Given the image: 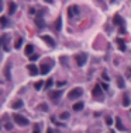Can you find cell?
Masks as SVG:
<instances>
[{"instance_id": "6da1fadb", "label": "cell", "mask_w": 131, "mask_h": 133, "mask_svg": "<svg viewBox=\"0 0 131 133\" xmlns=\"http://www.w3.org/2000/svg\"><path fill=\"white\" fill-rule=\"evenodd\" d=\"M54 60L52 59H48L47 62L44 60L42 63H41V67H40V71H41V74H48L49 73V70L52 69V66H54Z\"/></svg>"}, {"instance_id": "7a4b0ae2", "label": "cell", "mask_w": 131, "mask_h": 133, "mask_svg": "<svg viewBox=\"0 0 131 133\" xmlns=\"http://www.w3.org/2000/svg\"><path fill=\"white\" fill-rule=\"evenodd\" d=\"M75 60H76V64H78L79 67L85 66L86 60H88V53H85V52H80V53H78V55L75 56Z\"/></svg>"}, {"instance_id": "3957f363", "label": "cell", "mask_w": 131, "mask_h": 133, "mask_svg": "<svg viewBox=\"0 0 131 133\" xmlns=\"http://www.w3.org/2000/svg\"><path fill=\"white\" fill-rule=\"evenodd\" d=\"M82 94H83V90H82L80 87H76V88H73V90H71L69 93H68V98H69V100H76V98H79Z\"/></svg>"}, {"instance_id": "277c9868", "label": "cell", "mask_w": 131, "mask_h": 133, "mask_svg": "<svg viewBox=\"0 0 131 133\" xmlns=\"http://www.w3.org/2000/svg\"><path fill=\"white\" fill-rule=\"evenodd\" d=\"M13 119H14L16 123L20 125V126H27V125L30 123L28 119H27L26 116H23V115H18V114H14V115H13Z\"/></svg>"}, {"instance_id": "5b68a950", "label": "cell", "mask_w": 131, "mask_h": 133, "mask_svg": "<svg viewBox=\"0 0 131 133\" xmlns=\"http://www.w3.org/2000/svg\"><path fill=\"white\" fill-rule=\"evenodd\" d=\"M92 94H93V97H95L97 101H103V97H104V95H103V91H102V87L100 86H95Z\"/></svg>"}, {"instance_id": "8992f818", "label": "cell", "mask_w": 131, "mask_h": 133, "mask_svg": "<svg viewBox=\"0 0 131 133\" xmlns=\"http://www.w3.org/2000/svg\"><path fill=\"white\" fill-rule=\"evenodd\" d=\"M78 14H79L78 6H71V7H68V17H69V18H75Z\"/></svg>"}, {"instance_id": "52a82bcc", "label": "cell", "mask_w": 131, "mask_h": 133, "mask_svg": "<svg viewBox=\"0 0 131 133\" xmlns=\"http://www.w3.org/2000/svg\"><path fill=\"white\" fill-rule=\"evenodd\" d=\"M35 24L38 28H44L45 27V21L42 20V11H38V16L35 17Z\"/></svg>"}, {"instance_id": "ba28073f", "label": "cell", "mask_w": 131, "mask_h": 133, "mask_svg": "<svg viewBox=\"0 0 131 133\" xmlns=\"http://www.w3.org/2000/svg\"><path fill=\"white\" fill-rule=\"evenodd\" d=\"M61 95H62V91H61V90H58V91H51V93H49V98H51L54 102H57V101L61 98Z\"/></svg>"}, {"instance_id": "9c48e42d", "label": "cell", "mask_w": 131, "mask_h": 133, "mask_svg": "<svg viewBox=\"0 0 131 133\" xmlns=\"http://www.w3.org/2000/svg\"><path fill=\"white\" fill-rule=\"evenodd\" d=\"M27 69H28V71L31 73V76H38V74L41 73L35 64H28V66H27Z\"/></svg>"}, {"instance_id": "30bf717a", "label": "cell", "mask_w": 131, "mask_h": 133, "mask_svg": "<svg viewBox=\"0 0 131 133\" xmlns=\"http://www.w3.org/2000/svg\"><path fill=\"white\" fill-rule=\"evenodd\" d=\"M41 39L45 41L48 46H51V48H54V46H55V41H54L52 38H51L49 35H42V36H41Z\"/></svg>"}, {"instance_id": "8fae6325", "label": "cell", "mask_w": 131, "mask_h": 133, "mask_svg": "<svg viewBox=\"0 0 131 133\" xmlns=\"http://www.w3.org/2000/svg\"><path fill=\"white\" fill-rule=\"evenodd\" d=\"M7 39H9V35H7V34H3V35H2V45H3V49H4V52H9Z\"/></svg>"}, {"instance_id": "7c38bea8", "label": "cell", "mask_w": 131, "mask_h": 133, "mask_svg": "<svg viewBox=\"0 0 131 133\" xmlns=\"http://www.w3.org/2000/svg\"><path fill=\"white\" fill-rule=\"evenodd\" d=\"M10 69H11V62H7V63H6V67H4L6 80H10V78H11V76H10Z\"/></svg>"}, {"instance_id": "4fadbf2b", "label": "cell", "mask_w": 131, "mask_h": 133, "mask_svg": "<svg viewBox=\"0 0 131 133\" xmlns=\"http://www.w3.org/2000/svg\"><path fill=\"white\" fill-rule=\"evenodd\" d=\"M113 24H114V25H118V27H123V18L118 14H116L113 17Z\"/></svg>"}, {"instance_id": "5bb4252c", "label": "cell", "mask_w": 131, "mask_h": 133, "mask_svg": "<svg viewBox=\"0 0 131 133\" xmlns=\"http://www.w3.org/2000/svg\"><path fill=\"white\" fill-rule=\"evenodd\" d=\"M16 9H17V4H16L14 2H10L9 3V14H14Z\"/></svg>"}, {"instance_id": "9a60e30c", "label": "cell", "mask_w": 131, "mask_h": 133, "mask_svg": "<svg viewBox=\"0 0 131 133\" xmlns=\"http://www.w3.org/2000/svg\"><path fill=\"white\" fill-rule=\"evenodd\" d=\"M11 108L13 109H20V108H23V101L21 100H17L11 104Z\"/></svg>"}, {"instance_id": "2e32d148", "label": "cell", "mask_w": 131, "mask_h": 133, "mask_svg": "<svg viewBox=\"0 0 131 133\" xmlns=\"http://www.w3.org/2000/svg\"><path fill=\"white\" fill-rule=\"evenodd\" d=\"M33 52H34V46L28 43V45L26 46V49H24V53H26L27 56H31V55H33Z\"/></svg>"}, {"instance_id": "e0dca14e", "label": "cell", "mask_w": 131, "mask_h": 133, "mask_svg": "<svg viewBox=\"0 0 131 133\" xmlns=\"http://www.w3.org/2000/svg\"><path fill=\"white\" fill-rule=\"evenodd\" d=\"M117 86H118V88H124V87H126V81H124V78L121 76L117 77Z\"/></svg>"}, {"instance_id": "ac0fdd59", "label": "cell", "mask_w": 131, "mask_h": 133, "mask_svg": "<svg viewBox=\"0 0 131 133\" xmlns=\"http://www.w3.org/2000/svg\"><path fill=\"white\" fill-rule=\"evenodd\" d=\"M116 128L118 129V130H124V126H123V123H121V119H120L118 116L116 118Z\"/></svg>"}, {"instance_id": "d6986e66", "label": "cell", "mask_w": 131, "mask_h": 133, "mask_svg": "<svg viewBox=\"0 0 131 133\" xmlns=\"http://www.w3.org/2000/svg\"><path fill=\"white\" fill-rule=\"evenodd\" d=\"M80 109H83V102L79 101V102H76V104L73 105V111H80Z\"/></svg>"}, {"instance_id": "ffe728a7", "label": "cell", "mask_w": 131, "mask_h": 133, "mask_svg": "<svg viewBox=\"0 0 131 133\" xmlns=\"http://www.w3.org/2000/svg\"><path fill=\"white\" fill-rule=\"evenodd\" d=\"M61 25H62V20L57 18V23H55V31H61Z\"/></svg>"}, {"instance_id": "44dd1931", "label": "cell", "mask_w": 131, "mask_h": 133, "mask_svg": "<svg viewBox=\"0 0 131 133\" xmlns=\"http://www.w3.org/2000/svg\"><path fill=\"white\" fill-rule=\"evenodd\" d=\"M23 38H21V36H20V38H17V41H16V43H14V48H16V49H20V46H21V42H23Z\"/></svg>"}, {"instance_id": "7402d4cb", "label": "cell", "mask_w": 131, "mask_h": 133, "mask_svg": "<svg viewBox=\"0 0 131 133\" xmlns=\"http://www.w3.org/2000/svg\"><path fill=\"white\" fill-rule=\"evenodd\" d=\"M123 105H124V107H128V105H130V97H128V95H124V98H123Z\"/></svg>"}, {"instance_id": "603a6c76", "label": "cell", "mask_w": 131, "mask_h": 133, "mask_svg": "<svg viewBox=\"0 0 131 133\" xmlns=\"http://www.w3.org/2000/svg\"><path fill=\"white\" fill-rule=\"evenodd\" d=\"M38 108H40V111H42V112H48V105L44 104V102L38 105Z\"/></svg>"}, {"instance_id": "cb8c5ba5", "label": "cell", "mask_w": 131, "mask_h": 133, "mask_svg": "<svg viewBox=\"0 0 131 133\" xmlns=\"http://www.w3.org/2000/svg\"><path fill=\"white\" fill-rule=\"evenodd\" d=\"M0 21H2V27L4 28V27L7 25V17H6V16H2V17H0Z\"/></svg>"}, {"instance_id": "d4e9b609", "label": "cell", "mask_w": 131, "mask_h": 133, "mask_svg": "<svg viewBox=\"0 0 131 133\" xmlns=\"http://www.w3.org/2000/svg\"><path fill=\"white\" fill-rule=\"evenodd\" d=\"M69 116H71V115H69V112H62L59 118L62 119V121H66V119H69Z\"/></svg>"}, {"instance_id": "484cf974", "label": "cell", "mask_w": 131, "mask_h": 133, "mask_svg": "<svg viewBox=\"0 0 131 133\" xmlns=\"http://www.w3.org/2000/svg\"><path fill=\"white\" fill-rule=\"evenodd\" d=\"M42 86H44V83H42V81H37V83L34 84V88H35L37 91H40V90H41V87H42Z\"/></svg>"}, {"instance_id": "4316f807", "label": "cell", "mask_w": 131, "mask_h": 133, "mask_svg": "<svg viewBox=\"0 0 131 133\" xmlns=\"http://www.w3.org/2000/svg\"><path fill=\"white\" fill-rule=\"evenodd\" d=\"M52 84H54L52 78H48V80H47V83H45V90H48V88H51V87H52Z\"/></svg>"}, {"instance_id": "83f0119b", "label": "cell", "mask_w": 131, "mask_h": 133, "mask_svg": "<svg viewBox=\"0 0 131 133\" xmlns=\"http://www.w3.org/2000/svg\"><path fill=\"white\" fill-rule=\"evenodd\" d=\"M33 133H40V125H38V123H35V125H34Z\"/></svg>"}, {"instance_id": "f1b7e54d", "label": "cell", "mask_w": 131, "mask_h": 133, "mask_svg": "<svg viewBox=\"0 0 131 133\" xmlns=\"http://www.w3.org/2000/svg\"><path fill=\"white\" fill-rule=\"evenodd\" d=\"M106 125H109V126H111V125H113V119L110 118V116L106 118Z\"/></svg>"}, {"instance_id": "f546056e", "label": "cell", "mask_w": 131, "mask_h": 133, "mask_svg": "<svg viewBox=\"0 0 131 133\" xmlns=\"http://www.w3.org/2000/svg\"><path fill=\"white\" fill-rule=\"evenodd\" d=\"M37 59H38V55H31V56H30V60H31V62H34V60H37Z\"/></svg>"}, {"instance_id": "4dcf8cb0", "label": "cell", "mask_w": 131, "mask_h": 133, "mask_svg": "<svg viewBox=\"0 0 131 133\" xmlns=\"http://www.w3.org/2000/svg\"><path fill=\"white\" fill-rule=\"evenodd\" d=\"M4 128L7 129V130H10V129H13V125H11V123H6V125H4Z\"/></svg>"}, {"instance_id": "1f68e13d", "label": "cell", "mask_w": 131, "mask_h": 133, "mask_svg": "<svg viewBox=\"0 0 131 133\" xmlns=\"http://www.w3.org/2000/svg\"><path fill=\"white\" fill-rule=\"evenodd\" d=\"M65 84H66V81H59V83H57V86L58 87H64Z\"/></svg>"}, {"instance_id": "d6a6232c", "label": "cell", "mask_w": 131, "mask_h": 133, "mask_svg": "<svg viewBox=\"0 0 131 133\" xmlns=\"http://www.w3.org/2000/svg\"><path fill=\"white\" fill-rule=\"evenodd\" d=\"M120 50H123V52L126 50V45L124 43H120Z\"/></svg>"}, {"instance_id": "836d02e7", "label": "cell", "mask_w": 131, "mask_h": 133, "mask_svg": "<svg viewBox=\"0 0 131 133\" xmlns=\"http://www.w3.org/2000/svg\"><path fill=\"white\" fill-rule=\"evenodd\" d=\"M120 34H126V28L124 27H120Z\"/></svg>"}, {"instance_id": "e575fe53", "label": "cell", "mask_w": 131, "mask_h": 133, "mask_svg": "<svg viewBox=\"0 0 131 133\" xmlns=\"http://www.w3.org/2000/svg\"><path fill=\"white\" fill-rule=\"evenodd\" d=\"M102 87L104 88V90H109V86H107V84H106V83H102Z\"/></svg>"}, {"instance_id": "d590c367", "label": "cell", "mask_w": 131, "mask_h": 133, "mask_svg": "<svg viewBox=\"0 0 131 133\" xmlns=\"http://www.w3.org/2000/svg\"><path fill=\"white\" fill-rule=\"evenodd\" d=\"M103 78H104L106 81H109V76H107V74H106V73H103Z\"/></svg>"}, {"instance_id": "8d00e7d4", "label": "cell", "mask_w": 131, "mask_h": 133, "mask_svg": "<svg viewBox=\"0 0 131 133\" xmlns=\"http://www.w3.org/2000/svg\"><path fill=\"white\" fill-rule=\"evenodd\" d=\"M28 13H30V14H35V10H34V9H30Z\"/></svg>"}, {"instance_id": "74e56055", "label": "cell", "mask_w": 131, "mask_h": 133, "mask_svg": "<svg viewBox=\"0 0 131 133\" xmlns=\"http://www.w3.org/2000/svg\"><path fill=\"white\" fill-rule=\"evenodd\" d=\"M47 133H52V129H48V130H47Z\"/></svg>"}, {"instance_id": "f35d334b", "label": "cell", "mask_w": 131, "mask_h": 133, "mask_svg": "<svg viewBox=\"0 0 131 133\" xmlns=\"http://www.w3.org/2000/svg\"><path fill=\"white\" fill-rule=\"evenodd\" d=\"M45 2H47V3H52V0H45Z\"/></svg>"}]
</instances>
